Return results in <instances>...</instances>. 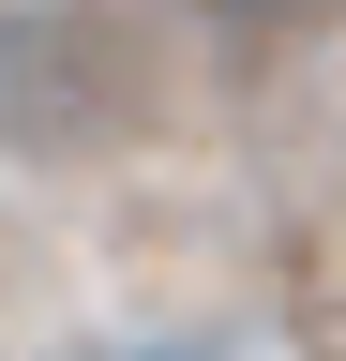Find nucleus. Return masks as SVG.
I'll list each match as a JSON object with an SVG mask.
<instances>
[{"label": "nucleus", "mask_w": 346, "mask_h": 361, "mask_svg": "<svg viewBox=\"0 0 346 361\" xmlns=\"http://www.w3.org/2000/svg\"><path fill=\"white\" fill-rule=\"evenodd\" d=\"M226 16H256V30H271V16H301V0H226Z\"/></svg>", "instance_id": "obj_1"}]
</instances>
